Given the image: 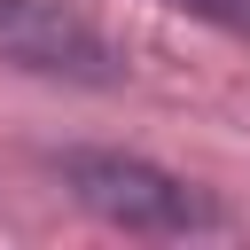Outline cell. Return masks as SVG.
<instances>
[{"mask_svg":"<svg viewBox=\"0 0 250 250\" xmlns=\"http://www.w3.org/2000/svg\"><path fill=\"white\" fill-rule=\"evenodd\" d=\"M0 55L16 70L39 78H70V86H117L125 62L102 39V23L78 0H0Z\"/></svg>","mask_w":250,"mask_h":250,"instance_id":"obj_2","label":"cell"},{"mask_svg":"<svg viewBox=\"0 0 250 250\" xmlns=\"http://www.w3.org/2000/svg\"><path fill=\"white\" fill-rule=\"evenodd\" d=\"M172 16H195V23H211V31H234V39H250V0H164Z\"/></svg>","mask_w":250,"mask_h":250,"instance_id":"obj_3","label":"cell"},{"mask_svg":"<svg viewBox=\"0 0 250 250\" xmlns=\"http://www.w3.org/2000/svg\"><path fill=\"white\" fill-rule=\"evenodd\" d=\"M55 172L117 234H211L227 219L195 180H180V172H164V164H148L133 148H70Z\"/></svg>","mask_w":250,"mask_h":250,"instance_id":"obj_1","label":"cell"}]
</instances>
